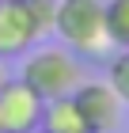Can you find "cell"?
Masks as SVG:
<instances>
[{
    "label": "cell",
    "mask_w": 129,
    "mask_h": 133,
    "mask_svg": "<svg viewBox=\"0 0 129 133\" xmlns=\"http://www.w3.org/2000/svg\"><path fill=\"white\" fill-rule=\"evenodd\" d=\"M53 34L69 42L76 57H103L114 46L106 31V4L103 0H57Z\"/></svg>",
    "instance_id": "1"
},
{
    "label": "cell",
    "mask_w": 129,
    "mask_h": 133,
    "mask_svg": "<svg viewBox=\"0 0 129 133\" xmlns=\"http://www.w3.org/2000/svg\"><path fill=\"white\" fill-rule=\"evenodd\" d=\"M23 84H30L42 99H57V95H72L84 84V65L76 61L72 50H34L23 65Z\"/></svg>",
    "instance_id": "2"
},
{
    "label": "cell",
    "mask_w": 129,
    "mask_h": 133,
    "mask_svg": "<svg viewBox=\"0 0 129 133\" xmlns=\"http://www.w3.org/2000/svg\"><path fill=\"white\" fill-rule=\"evenodd\" d=\"M42 95L23 80L0 84V133H34L42 122Z\"/></svg>",
    "instance_id": "3"
},
{
    "label": "cell",
    "mask_w": 129,
    "mask_h": 133,
    "mask_svg": "<svg viewBox=\"0 0 129 133\" xmlns=\"http://www.w3.org/2000/svg\"><path fill=\"white\" fill-rule=\"evenodd\" d=\"M72 99H76L80 114H84V122H87L91 133H114L121 122V99L114 95V88L110 84H80L76 91H72Z\"/></svg>",
    "instance_id": "4"
},
{
    "label": "cell",
    "mask_w": 129,
    "mask_h": 133,
    "mask_svg": "<svg viewBox=\"0 0 129 133\" xmlns=\"http://www.w3.org/2000/svg\"><path fill=\"white\" fill-rule=\"evenodd\" d=\"M34 27L23 8V0H0V61L4 57H19L34 46Z\"/></svg>",
    "instance_id": "5"
},
{
    "label": "cell",
    "mask_w": 129,
    "mask_h": 133,
    "mask_svg": "<svg viewBox=\"0 0 129 133\" xmlns=\"http://www.w3.org/2000/svg\"><path fill=\"white\" fill-rule=\"evenodd\" d=\"M38 129L42 133H91L72 95H57V99H46V103H42Z\"/></svg>",
    "instance_id": "6"
},
{
    "label": "cell",
    "mask_w": 129,
    "mask_h": 133,
    "mask_svg": "<svg viewBox=\"0 0 129 133\" xmlns=\"http://www.w3.org/2000/svg\"><path fill=\"white\" fill-rule=\"evenodd\" d=\"M106 31L114 46L129 50V0H106Z\"/></svg>",
    "instance_id": "7"
},
{
    "label": "cell",
    "mask_w": 129,
    "mask_h": 133,
    "mask_svg": "<svg viewBox=\"0 0 129 133\" xmlns=\"http://www.w3.org/2000/svg\"><path fill=\"white\" fill-rule=\"evenodd\" d=\"M23 8H27V15H30L34 38L53 34V23H57V0H23Z\"/></svg>",
    "instance_id": "8"
},
{
    "label": "cell",
    "mask_w": 129,
    "mask_h": 133,
    "mask_svg": "<svg viewBox=\"0 0 129 133\" xmlns=\"http://www.w3.org/2000/svg\"><path fill=\"white\" fill-rule=\"evenodd\" d=\"M106 84L114 88V95H118L121 103H129V50H121L114 61H110V76Z\"/></svg>",
    "instance_id": "9"
},
{
    "label": "cell",
    "mask_w": 129,
    "mask_h": 133,
    "mask_svg": "<svg viewBox=\"0 0 129 133\" xmlns=\"http://www.w3.org/2000/svg\"><path fill=\"white\" fill-rule=\"evenodd\" d=\"M4 80H8V72H4V65H0V84H4Z\"/></svg>",
    "instance_id": "10"
},
{
    "label": "cell",
    "mask_w": 129,
    "mask_h": 133,
    "mask_svg": "<svg viewBox=\"0 0 129 133\" xmlns=\"http://www.w3.org/2000/svg\"><path fill=\"white\" fill-rule=\"evenodd\" d=\"M34 133H42V129H34Z\"/></svg>",
    "instance_id": "11"
}]
</instances>
